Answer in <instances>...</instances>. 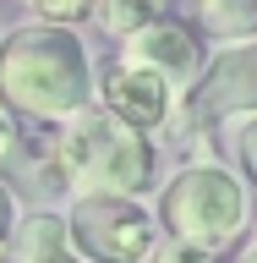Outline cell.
I'll use <instances>...</instances> for the list:
<instances>
[{
	"mask_svg": "<svg viewBox=\"0 0 257 263\" xmlns=\"http://www.w3.org/2000/svg\"><path fill=\"white\" fill-rule=\"evenodd\" d=\"M241 263H257V230H252V241H246V252H241Z\"/></svg>",
	"mask_w": 257,
	"mask_h": 263,
	"instance_id": "obj_16",
	"label": "cell"
},
{
	"mask_svg": "<svg viewBox=\"0 0 257 263\" xmlns=\"http://www.w3.org/2000/svg\"><path fill=\"white\" fill-rule=\"evenodd\" d=\"M143 263H225V252H208V247H192V241H175V236H159L153 252Z\"/></svg>",
	"mask_w": 257,
	"mask_h": 263,
	"instance_id": "obj_14",
	"label": "cell"
},
{
	"mask_svg": "<svg viewBox=\"0 0 257 263\" xmlns=\"http://www.w3.org/2000/svg\"><path fill=\"white\" fill-rule=\"evenodd\" d=\"M170 11H175V0H93V22L110 39H131L137 28H148Z\"/></svg>",
	"mask_w": 257,
	"mask_h": 263,
	"instance_id": "obj_10",
	"label": "cell"
},
{
	"mask_svg": "<svg viewBox=\"0 0 257 263\" xmlns=\"http://www.w3.org/2000/svg\"><path fill=\"white\" fill-rule=\"evenodd\" d=\"M98 71L77 28L22 22L0 33V99L33 126H61L66 115L93 104Z\"/></svg>",
	"mask_w": 257,
	"mask_h": 263,
	"instance_id": "obj_1",
	"label": "cell"
},
{
	"mask_svg": "<svg viewBox=\"0 0 257 263\" xmlns=\"http://www.w3.org/2000/svg\"><path fill=\"white\" fill-rule=\"evenodd\" d=\"M16 219H22V203H16V192L6 186V181H0V263H6V252H11Z\"/></svg>",
	"mask_w": 257,
	"mask_h": 263,
	"instance_id": "obj_15",
	"label": "cell"
},
{
	"mask_svg": "<svg viewBox=\"0 0 257 263\" xmlns=\"http://www.w3.org/2000/svg\"><path fill=\"white\" fill-rule=\"evenodd\" d=\"M28 154H33V132L22 126V115L0 99V176L16 170V164H28Z\"/></svg>",
	"mask_w": 257,
	"mask_h": 263,
	"instance_id": "obj_11",
	"label": "cell"
},
{
	"mask_svg": "<svg viewBox=\"0 0 257 263\" xmlns=\"http://www.w3.org/2000/svg\"><path fill=\"white\" fill-rule=\"evenodd\" d=\"M181 110L192 115L197 126H208V132L257 115V39L208 49L197 82L181 93Z\"/></svg>",
	"mask_w": 257,
	"mask_h": 263,
	"instance_id": "obj_5",
	"label": "cell"
},
{
	"mask_svg": "<svg viewBox=\"0 0 257 263\" xmlns=\"http://www.w3.org/2000/svg\"><path fill=\"white\" fill-rule=\"evenodd\" d=\"M175 99L181 93L164 77H153V71H143L131 61H115L93 88V104H104L110 115H121L137 132H164V121L175 115Z\"/></svg>",
	"mask_w": 257,
	"mask_h": 263,
	"instance_id": "obj_7",
	"label": "cell"
},
{
	"mask_svg": "<svg viewBox=\"0 0 257 263\" xmlns=\"http://www.w3.org/2000/svg\"><path fill=\"white\" fill-rule=\"evenodd\" d=\"M153 219L175 241L208 247V252H230L252 230V186L235 176V164L213 159V154L208 159H186L159 186Z\"/></svg>",
	"mask_w": 257,
	"mask_h": 263,
	"instance_id": "obj_3",
	"label": "cell"
},
{
	"mask_svg": "<svg viewBox=\"0 0 257 263\" xmlns=\"http://www.w3.org/2000/svg\"><path fill=\"white\" fill-rule=\"evenodd\" d=\"M66 236H71L82 263H143L164 230L143 197L77 192L66 209Z\"/></svg>",
	"mask_w": 257,
	"mask_h": 263,
	"instance_id": "obj_4",
	"label": "cell"
},
{
	"mask_svg": "<svg viewBox=\"0 0 257 263\" xmlns=\"http://www.w3.org/2000/svg\"><path fill=\"white\" fill-rule=\"evenodd\" d=\"M33 11V22H61V28H77L93 16V0H22Z\"/></svg>",
	"mask_w": 257,
	"mask_h": 263,
	"instance_id": "obj_13",
	"label": "cell"
},
{
	"mask_svg": "<svg viewBox=\"0 0 257 263\" xmlns=\"http://www.w3.org/2000/svg\"><path fill=\"white\" fill-rule=\"evenodd\" d=\"M197 6V28L208 44H241L257 39V0H192Z\"/></svg>",
	"mask_w": 257,
	"mask_h": 263,
	"instance_id": "obj_9",
	"label": "cell"
},
{
	"mask_svg": "<svg viewBox=\"0 0 257 263\" xmlns=\"http://www.w3.org/2000/svg\"><path fill=\"white\" fill-rule=\"evenodd\" d=\"M121 61L143 66V71L164 77L175 93H186L197 82V71H203V61H208V39H203V28H197L192 16L170 11L159 22L137 28L131 39H121Z\"/></svg>",
	"mask_w": 257,
	"mask_h": 263,
	"instance_id": "obj_6",
	"label": "cell"
},
{
	"mask_svg": "<svg viewBox=\"0 0 257 263\" xmlns=\"http://www.w3.org/2000/svg\"><path fill=\"white\" fill-rule=\"evenodd\" d=\"M49 154H55L61 186L71 197L77 192L143 197L159 181V143H153V132L126 126L104 104H88V110L66 115L61 126L49 132Z\"/></svg>",
	"mask_w": 257,
	"mask_h": 263,
	"instance_id": "obj_2",
	"label": "cell"
},
{
	"mask_svg": "<svg viewBox=\"0 0 257 263\" xmlns=\"http://www.w3.org/2000/svg\"><path fill=\"white\" fill-rule=\"evenodd\" d=\"M230 148H235V176H241L246 186L257 192V115L235 121V132H230Z\"/></svg>",
	"mask_w": 257,
	"mask_h": 263,
	"instance_id": "obj_12",
	"label": "cell"
},
{
	"mask_svg": "<svg viewBox=\"0 0 257 263\" xmlns=\"http://www.w3.org/2000/svg\"><path fill=\"white\" fill-rule=\"evenodd\" d=\"M6 263H82L71 236H66V214L38 209V214H28V219H16Z\"/></svg>",
	"mask_w": 257,
	"mask_h": 263,
	"instance_id": "obj_8",
	"label": "cell"
}]
</instances>
